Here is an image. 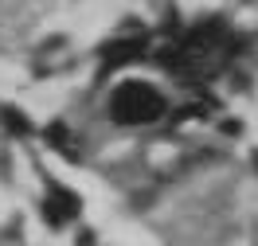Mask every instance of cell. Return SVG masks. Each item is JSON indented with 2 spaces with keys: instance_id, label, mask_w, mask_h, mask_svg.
I'll use <instances>...</instances> for the list:
<instances>
[{
  "instance_id": "cell-1",
  "label": "cell",
  "mask_w": 258,
  "mask_h": 246,
  "mask_svg": "<svg viewBox=\"0 0 258 246\" xmlns=\"http://www.w3.org/2000/svg\"><path fill=\"white\" fill-rule=\"evenodd\" d=\"M161 110H164V102L149 82H125V86H117V94L110 102L113 121H121V125H145L153 117H161Z\"/></svg>"
},
{
  "instance_id": "cell-2",
  "label": "cell",
  "mask_w": 258,
  "mask_h": 246,
  "mask_svg": "<svg viewBox=\"0 0 258 246\" xmlns=\"http://www.w3.org/2000/svg\"><path fill=\"white\" fill-rule=\"evenodd\" d=\"M43 215H47L55 227H63L67 219L79 215V199L71 196V192H63V188H55V192L47 196V203H43Z\"/></svg>"
}]
</instances>
